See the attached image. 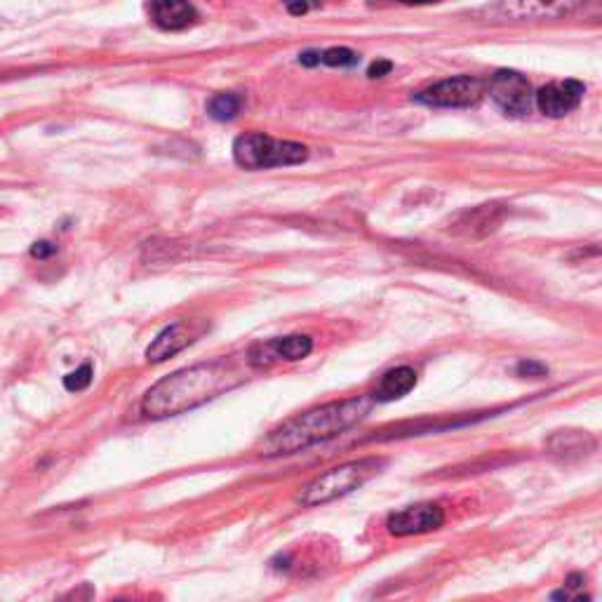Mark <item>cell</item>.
<instances>
[{
	"mask_svg": "<svg viewBox=\"0 0 602 602\" xmlns=\"http://www.w3.org/2000/svg\"><path fill=\"white\" fill-rule=\"evenodd\" d=\"M245 365H250L247 356H243V360L217 358L210 363L172 372L170 377L160 379L156 386L146 391L142 410L151 419H165L196 410V407L210 403L222 393L243 384L247 379Z\"/></svg>",
	"mask_w": 602,
	"mask_h": 602,
	"instance_id": "6da1fadb",
	"label": "cell"
},
{
	"mask_svg": "<svg viewBox=\"0 0 602 602\" xmlns=\"http://www.w3.org/2000/svg\"><path fill=\"white\" fill-rule=\"evenodd\" d=\"M377 400L370 396H353L346 400H334V403L313 407L297 414V417L287 419L285 424L273 428L269 436L264 438L259 452L264 457H287V454H297L309 450L313 445L327 443V440L341 436L356 424H360Z\"/></svg>",
	"mask_w": 602,
	"mask_h": 602,
	"instance_id": "7a4b0ae2",
	"label": "cell"
},
{
	"mask_svg": "<svg viewBox=\"0 0 602 602\" xmlns=\"http://www.w3.org/2000/svg\"><path fill=\"white\" fill-rule=\"evenodd\" d=\"M386 466V459L381 457H365L349 461V464L334 466L330 471L320 473L316 480H311L309 485L301 492V506L313 508L330 504L334 499L346 497V494L356 492L358 487H363L367 480H372L381 468Z\"/></svg>",
	"mask_w": 602,
	"mask_h": 602,
	"instance_id": "3957f363",
	"label": "cell"
},
{
	"mask_svg": "<svg viewBox=\"0 0 602 602\" xmlns=\"http://www.w3.org/2000/svg\"><path fill=\"white\" fill-rule=\"evenodd\" d=\"M309 158V149L299 142L273 139L264 132H247L233 142V160L245 170H271V167L301 165Z\"/></svg>",
	"mask_w": 602,
	"mask_h": 602,
	"instance_id": "277c9868",
	"label": "cell"
},
{
	"mask_svg": "<svg viewBox=\"0 0 602 602\" xmlns=\"http://www.w3.org/2000/svg\"><path fill=\"white\" fill-rule=\"evenodd\" d=\"M485 95V80L473 76H457L440 80L436 85L419 90L412 99L428 109H468Z\"/></svg>",
	"mask_w": 602,
	"mask_h": 602,
	"instance_id": "5b68a950",
	"label": "cell"
},
{
	"mask_svg": "<svg viewBox=\"0 0 602 602\" xmlns=\"http://www.w3.org/2000/svg\"><path fill=\"white\" fill-rule=\"evenodd\" d=\"M485 90L490 92L492 102L504 116L520 118L527 116L534 106V90L523 73L518 71H497L485 83Z\"/></svg>",
	"mask_w": 602,
	"mask_h": 602,
	"instance_id": "8992f818",
	"label": "cell"
},
{
	"mask_svg": "<svg viewBox=\"0 0 602 602\" xmlns=\"http://www.w3.org/2000/svg\"><path fill=\"white\" fill-rule=\"evenodd\" d=\"M586 0H497L492 17L508 22H527V19H558L572 15Z\"/></svg>",
	"mask_w": 602,
	"mask_h": 602,
	"instance_id": "52a82bcc",
	"label": "cell"
},
{
	"mask_svg": "<svg viewBox=\"0 0 602 602\" xmlns=\"http://www.w3.org/2000/svg\"><path fill=\"white\" fill-rule=\"evenodd\" d=\"M445 525V508L433 501H421V504L400 508L391 513L386 520V530L393 537H417V534L436 532Z\"/></svg>",
	"mask_w": 602,
	"mask_h": 602,
	"instance_id": "ba28073f",
	"label": "cell"
},
{
	"mask_svg": "<svg viewBox=\"0 0 602 602\" xmlns=\"http://www.w3.org/2000/svg\"><path fill=\"white\" fill-rule=\"evenodd\" d=\"M313 351V339L309 334H290V337H280L264 341V344L252 346L247 351V363L254 370L269 367L276 360H287V363H297V360L309 358Z\"/></svg>",
	"mask_w": 602,
	"mask_h": 602,
	"instance_id": "9c48e42d",
	"label": "cell"
},
{
	"mask_svg": "<svg viewBox=\"0 0 602 602\" xmlns=\"http://www.w3.org/2000/svg\"><path fill=\"white\" fill-rule=\"evenodd\" d=\"M584 92L586 85L579 83V80H558V83L544 85L534 95V104L548 118H563L574 109H579Z\"/></svg>",
	"mask_w": 602,
	"mask_h": 602,
	"instance_id": "30bf717a",
	"label": "cell"
},
{
	"mask_svg": "<svg viewBox=\"0 0 602 602\" xmlns=\"http://www.w3.org/2000/svg\"><path fill=\"white\" fill-rule=\"evenodd\" d=\"M149 15L163 31H184L198 22V12L189 0H151Z\"/></svg>",
	"mask_w": 602,
	"mask_h": 602,
	"instance_id": "8fae6325",
	"label": "cell"
},
{
	"mask_svg": "<svg viewBox=\"0 0 602 602\" xmlns=\"http://www.w3.org/2000/svg\"><path fill=\"white\" fill-rule=\"evenodd\" d=\"M193 344V332L189 323H175L165 327L156 339L151 341V346L146 349V360L149 363H163V360L182 353L186 346Z\"/></svg>",
	"mask_w": 602,
	"mask_h": 602,
	"instance_id": "7c38bea8",
	"label": "cell"
},
{
	"mask_svg": "<svg viewBox=\"0 0 602 602\" xmlns=\"http://www.w3.org/2000/svg\"><path fill=\"white\" fill-rule=\"evenodd\" d=\"M548 452L560 461H577L588 457L595 450V440L586 431H555L546 440Z\"/></svg>",
	"mask_w": 602,
	"mask_h": 602,
	"instance_id": "4fadbf2b",
	"label": "cell"
},
{
	"mask_svg": "<svg viewBox=\"0 0 602 602\" xmlns=\"http://www.w3.org/2000/svg\"><path fill=\"white\" fill-rule=\"evenodd\" d=\"M417 386V372L412 367H393L379 379L377 391L372 393L377 403H391V400H400Z\"/></svg>",
	"mask_w": 602,
	"mask_h": 602,
	"instance_id": "5bb4252c",
	"label": "cell"
},
{
	"mask_svg": "<svg viewBox=\"0 0 602 602\" xmlns=\"http://www.w3.org/2000/svg\"><path fill=\"white\" fill-rule=\"evenodd\" d=\"M501 217H504V210L499 205H480L476 210L461 214L457 226L466 236H485V233L497 229Z\"/></svg>",
	"mask_w": 602,
	"mask_h": 602,
	"instance_id": "9a60e30c",
	"label": "cell"
},
{
	"mask_svg": "<svg viewBox=\"0 0 602 602\" xmlns=\"http://www.w3.org/2000/svg\"><path fill=\"white\" fill-rule=\"evenodd\" d=\"M243 109V97L236 95V92H222V95H214L210 102H207V116L219 120V123H226V120H233Z\"/></svg>",
	"mask_w": 602,
	"mask_h": 602,
	"instance_id": "2e32d148",
	"label": "cell"
},
{
	"mask_svg": "<svg viewBox=\"0 0 602 602\" xmlns=\"http://www.w3.org/2000/svg\"><path fill=\"white\" fill-rule=\"evenodd\" d=\"M358 62H360V57L349 48H330V50L320 52V64H325V66L349 69V66H356Z\"/></svg>",
	"mask_w": 602,
	"mask_h": 602,
	"instance_id": "e0dca14e",
	"label": "cell"
},
{
	"mask_svg": "<svg viewBox=\"0 0 602 602\" xmlns=\"http://www.w3.org/2000/svg\"><path fill=\"white\" fill-rule=\"evenodd\" d=\"M92 379H95V370H92L90 363H85V365H80L76 372L66 374V377H64V389L71 391V393L85 391L92 384Z\"/></svg>",
	"mask_w": 602,
	"mask_h": 602,
	"instance_id": "ac0fdd59",
	"label": "cell"
},
{
	"mask_svg": "<svg viewBox=\"0 0 602 602\" xmlns=\"http://www.w3.org/2000/svg\"><path fill=\"white\" fill-rule=\"evenodd\" d=\"M515 374L523 379H544L548 374V367L544 363H539V360H520L518 365H515Z\"/></svg>",
	"mask_w": 602,
	"mask_h": 602,
	"instance_id": "d6986e66",
	"label": "cell"
},
{
	"mask_svg": "<svg viewBox=\"0 0 602 602\" xmlns=\"http://www.w3.org/2000/svg\"><path fill=\"white\" fill-rule=\"evenodd\" d=\"M57 252V245L50 243V240H40V243H33L31 247V257L36 259H48Z\"/></svg>",
	"mask_w": 602,
	"mask_h": 602,
	"instance_id": "ffe728a7",
	"label": "cell"
},
{
	"mask_svg": "<svg viewBox=\"0 0 602 602\" xmlns=\"http://www.w3.org/2000/svg\"><path fill=\"white\" fill-rule=\"evenodd\" d=\"M285 8L290 15H306L311 10V0H285Z\"/></svg>",
	"mask_w": 602,
	"mask_h": 602,
	"instance_id": "44dd1931",
	"label": "cell"
},
{
	"mask_svg": "<svg viewBox=\"0 0 602 602\" xmlns=\"http://www.w3.org/2000/svg\"><path fill=\"white\" fill-rule=\"evenodd\" d=\"M391 69H393L391 62H374L370 66V71H367V76H370V78H384L386 73H391Z\"/></svg>",
	"mask_w": 602,
	"mask_h": 602,
	"instance_id": "7402d4cb",
	"label": "cell"
},
{
	"mask_svg": "<svg viewBox=\"0 0 602 602\" xmlns=\"http://www.w3.org/2000/svg\"><path fill=\"white\" fill-rule=\"evenodd\" d=\"M299 64L301 66H318L320 64V52H304V55H299Z\"/></svg>",
	"mask_w": 602,
	"mask_h": 602,
	"instance_id": "603a6c76",
	"label": "cell"
},
{
	"mask_svg": "<svg viewBox=\"0 0 602 602\" xmlns=\"http://www.w3.org/2000/svg\"><path fill=\"white\" fill-rule=\"evenodd\" d=\"M403 5H431V3H440V0H398Z\"/></svg>",
	"mask_w": 602,
	"mask_h": 602,
	"instance_id": "cb8c5ba5",
	"label": "cell"
}]
</instances>
